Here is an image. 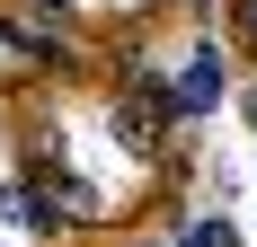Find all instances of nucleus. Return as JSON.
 <instances>
[{
    "label": "nucleus",
    "mask_w": 257,
    "mask_h": 247,
    "mask_svg": "<svg viewBox=\"0 0 257 247\" xmlns=\"http://www.w3.org/2000/svg\"><path fill=\"white\" fill-rule=\"evenodd\" d=\"M169 106H178V115H213V106H222V53H213V44H195V53L178 62Z\"/></svg>",
    "instance_id": "1"
},
{
    "label": "nucleus",
    "mask_w": 257,
    "mask_h": 247,
    "mask_svg": "<svg viewBox=\"0 0 257 247\" xmlns=\"http://www.w3.org/2000/svg\"><path fill=\"white\" fill-rule=\"evenodd\" d=\"M186 247H239L231 221H186Z\"/></svg>",
    "instance_id": "2"
},
{
    "label": "nucleus",
    "mask_w": 257,
    "mask_h": 247,
    "mask_svg": "<svg viewBox=\"0 0 257 247\" xmlns=\"http://www.w3.org/2000/svg\"><path fill=\"white\" fill-rule=\"evenodd\" d=\"M248 124H257V80H248Z\"/></svg>",
    "instance_id": "3"
}]
</instances>
